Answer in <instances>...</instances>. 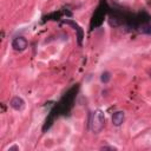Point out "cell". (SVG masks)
I'll return each mask as SVG.
<instances>
[{
  "instance_id": "obj_1",
  "label": "cell",
  "mask_w": 151,
  "mask_h": 151,
  "mask_svg": "<svg viewBox=\"0 0 151 151\" xmlns=\"http://www.w3.org/2000/svg\"><path fill=\"white\" fill-rule=\"evenodd\" d=\"M104 124H105V117H104L103 111L101 110L93 111L91 114V118H90V129L94 133H98L103 130Z\"/></svg>"
},
{
  "instance_id": "obj_2",
  "label": "cell",
  "mask_w": 151,
  "mask_h": 151,
  "mask_svg": "<svg viewBox=\"0 0 151 151\" xmlns=\"http://www.w3.org/2000/svg\"><path fill=\"white\" fill-rule=\"evenodd\" d=\"M12 47L15 51H24L27 47V40L24 37H17L14 38V40L12 41Z\"/></svg>"
},
{
  "instance_id": "obj_3",
  "label": "cell",
  "mask_w": 151,
  "mask_h": 151,
  "mask_svg": "<svg viewBox=\"0 0 151 151\" xmlns=\"http://www.w3.org/2000/svg\"><path fill=\"white\" fill-rule=\"evenodd\" d=\"M9 105H11V107L14 109V110H21V109L24 107V105H25V101H24L22 98H20V97L17 96V97H13V98L11 99Z\"/></svg>"
},
{
  "instance_id": "obj_4",
  "label": "cell",
  "mask_w": 151,
  "mask_h": 151,
  "mask_svg": "<svg viewBox=\"0 0 151 151\" xmlns=\"http://www.w3.org/2000/svg\"><path fill=\"white\" fill-rule=\"evenodd\" d=\"M123 122H124V112L123 111H117L112 114V124L114 126L122 125Z\"/></svg>"
},
{
  "instance_id": "obj_5",
  "label": "cell",
  "mask_w": 151,
  "mask_h": 151,
  "mask_svg": "<svg viewBox=\"0 0 151 151\" xmlns=\"http://www.w3.org/2000/svg\"><path fill=\"white\" fill-rule=\"evenodd\" d=\"M104 14H105V12H104V11H100V9H98V11L94 13V15H93L92 26H93V24H94V26H98V25H100V24H101V21H103Z\"/></svg>"
},
{
  "instance_id": "obj_6",
  "label": "cell",
  "mask_w": 151,
  "mask_h": 151,
  "mask_svg": "<svg viewBox=\"0 0 151 151\" xmlns=\"http://www.w3.org/2000/svg\"><path fill=\"white\" fill-rule=\"evenodd\" d=\"M109 22H110V25H112V26H118V25L122 24V19H120V17H118V15H110Z\"/></svg>"
},
{
  "instance_id": "obj_7",
  "label": "cell",
  "mask_w": 151,
  "mask_h": 151,
  "mask_svg": "<svg viewBox=\"0 0 151 151\" xmlns=\"http://www.w3.org/2000/svg\"><path fill=\"white\" fill-rule=\"evenodd\" d=\"M139 32L140 33H145V34H151V25L150 24H142L139 26Z\"/></svg>"
},
{
  "instance_id": "obj_8",
  "label": "cell",
  "mask_w": 151,
  "mask_h": 151,
  "mask_svg": "<svg viewBox=\"0 0 151 151\" xmlns=\"http://www.w3.org/2000/svg\"><path fill=\"white\" fill-rule=\"evenodd\" d=\"M110 79H111V73H110V72L105 71V72L101 73V76H100V80H101V83L107 84V83L110 81Z\"/></svg>"
},
{
  "instance_id": "obj_9",
  "label": "cell",
  "mask_w": 151,
  "mask_h": 151,
  "mask_svg": "<svg viewBox=\"0 0 151 151\" xmlns=\"http://www.w3.org/2000/svg\"><path fill=\"white\" fill-rule=\"evenodd\" d=\"M100 150H117V147H113V146H101Z\"/></svg>"
},
{
  "instance_id": "obj_10",
  "label": "cell",
  "mask_w": 151,
  "mask_h": 151,
  "mask_svg": "<svg viewBox=\"0 0 151 151\" xmlns=\"http://www.w3.org/2000/svg\"><path fill=\"white\" fill-rule=\"evenodd\" d=\"M14 150L19 151V147H18V146H11L9 149H7V151H14Z\"/></svg>"
}]
</instances>
